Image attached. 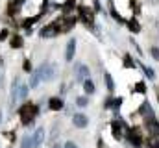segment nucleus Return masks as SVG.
<instances>
[{"instance_id": "dca6fc26", "label": "nucleus", "mask_w": 159, "mask_h": 148, "mask_svg": "<svg viewBox=\"0 0 159 148\" xmlns=\"http://www.w3.org/2000/svg\"><path fill=\"white\" fill-rule=\"evenodd\" d=\"M104 80H106L107 91H109V93H113V91H115V83H113V78H111V74H107V72H106V76H104Z\"/></svg>"}, {"instance_id": "aec40b11", "label": "nucleus", "mask_w": 159, "mask_h": 148, "mask_svg": "<svg viewBox=\"0 0 159 148\" xmlns=\"http://www.w3.org/2000/svg\"><path fill=\"white\" fill-rule=\"evenodd\" d=\"M113 135L120 139V122H113Z\"/></svg>"}, {"instance_id": "5701e85b", "label": "nucleus", "mask_w": 159, "mask_h": 148, "mask_svg": "<svg viewBox=\"0 0 159 148\" xmlns=\"http://www.w3.org/2000/svg\"><path fill=\"white\" fill-rule=\"evenodd\" d=\"M63 148H78V145H76L74 141H67V143L63 145Z\"/></svg>"}, {"instance_id": "6ab92c4d", "label": "nucleus", "mask_w": 159, "mask_h": 148, "mask_svg": "<svg viewBox=\"0 0 159 148\" xmlns=\"http://www.w3.org/2000/svg\"><path fill=\"white\" fill-rule=\"evenodd\" d=\"M143 72L146 74V76H148L150 80H156V72H154V71H152L150 67H146V65H143Z\"/></svg>"}, {"instance_id": "39448f33", "label": "nucleus", "mask_w": 159, "mask_h": 148, "mask_svg": "<svg viewBox=\"0 0 159 148\" xmlns=\"http://www.w3.org/2000/svg\"><path fill=\"white\" fill-rule=\"evenodd\" d=\"M89 78H91V71H89V67H87V65H83V63L78 65V67H76V80L83 83V81H85V80H89Z\"/></svg>"}, {"instance_id": "423d86ee", "label": "nucleus", "mask_w": 159, "mask_h": 148, "mask_svg": "<svg viewBox=\"0 0 159 148\" xmlns=\"http://www.w3.org/2000/svg\"><path fill=\"white\" fill-rule=\"evenodd\" d=\"M32 141H34V148H41V145L44 143V128H37L34 132Z\"/></svg>"}, {"instance_id": "20e7f679", "label": "nucleus", "mask_w": 159, "mask_h": 148, "mask_svg": "<svg viewBox=\"0 0 159 148\" xmlns=\"http://www.w3.org/2000/svg\"><path fill=\"white\" fill-rule=\"evenodd\" d=\"M22 120H24V124H30L32 120H34V117H35V113H37V109H35V106H24L22 108Z\"/></svg>"}, {"instance_id": "412c9836", "label": "nucleus", "mask_w": 159, "mask_h": 148, "mask_svg": "<svg viewBox=\"0 0 159 148\" xmlns=\"http://www.w3.org/2000/svg\"><path fill=\"white\" fill-rule=\"evenodd\" d=\"M150 54H152V58H154L156 61H159V46H152V48H150Z\"/></svg>"}, {"instance_id": "ddd939ff", "label": "nucleus", "mask_w": 159, "mask_h": 148, "mask_svg": "<svg viewBox=\"0 0 159 148\" xmlns=\"http://www.w3.org/2000/svg\"><path fill=\"white\" fill-rule=\"evenodd\" d=\"M57 34V28H56V24H50V26H44L43 30H41V37H52Z\"/></svg>"}, {"instance_id": "bb28decb", "label": "nucleus", "mask_w": 159, "mask_h": 148, "mask_svg": "<svg viewBox=\"0 0 159 148\" xmlns=\"http://www.w3.org/2000/svg\"><path fill=\"white\" fill-rule=\"evenodd\" d=\"M157 102H159V91H157Z\"/></svg>"}, {"instance_id": "a211bd4d", "label": "nucleus", "mask_w": 159, "mask_h": 148, "mask_svg": "<svg viewBox=\"0 0 159 148\" xmlns=\"http://www.w3.org/2000/svg\"><path fill=\"white\" fill-rule=\"evenodd\" d=\"M87 104H89L87 96H78V98H76V106H78V108H87Z\"/></svg>"}, {"instance_id": "f03ea898", "label": "nucleus", "mask_w": 159, "mask_h": 148, "mask_svg": "<svg viewBox=\"0 0 159 148\" xmlns=\"http://www.w3.org/2000/svg\"><path fill=\"white\" fill-rule=\"evenodd\" d=\"M72 124L78 128V130H83L89 126V117L85 113H74L72 115Z\"/></svg>"}, {"instance_id": "f257e3e1", "label": "nucleus", "mask_w": 159, "mask_h": 148, "mask_svg": "<svg viewBox=\"0 0 159 148\" xmlns=\"http://www.w3.org/2000/svg\"><path fill=\"white\" fill-rule=\"evenodd\" d=\"M37 74L43 81H54L56 80V74H57V69L54 63H43L39 69H37Z\"/></svg>"}, {"instance_id": "1a4fd4ad", "label": "nucleus", "mask_w": 159, "mask_h": 148, "mask_svg": "<svg viewBox=\"0 0 159 148\" xmlns=\"http://www.w3.org/2000/svg\"><path fill=\"white\" fill-rule=\"evenodd\" d=\"M141 115H143V117H144L146 120H148V118H154V117H156V115H154V109H152V106H150L148 102H144V104L141 106Z\"/></svg>"}, {"instance_id": "9d476101", "label": "nucleus", "mask_w": 159, "mask_h": 148, "mask_svg": "<svg viewBox=\"0 0 159 148\" xmlns=\"http://www.w3.org/2000/svg\"><path fill=\"white\" fill-rule=\"evenodd\" d=\"M146 128L150 130V133H152V135H159V122L156 120V117L146 120Z\"/></svg>"}, {"instance_id": "7ed1b4c3", "label": "nucleus", "mask_w": 159, "mask_h": 148, "mask_svg": "<svg viewBox=\"0 0 159 148\" xmlns=\"http://www.w3.org/2000/svg\"><path fill=\"white\" fill-rule=\"evenodd\" d=\"M74 54H76V39L70 37L69 43H67V50H65V61L70 63V61L74 59Z\"/></svg>"}, {"instance_id": "393cba45", "label": "nucleus", "mask_w": 159, "mask_h": 148, "mask_svg": "<svg viewBox=\"0 0 159 148\" xmlns=\"http://www.w3.org/2000/svg\"><path fill=\"white\" fill-rule=\"evenodd\" d=\"M52 148H63V146H61L59 143H56V145H54V146H52Z\"/></svg>"}, {"instance_id": "b1692460", "label": "nucleus", "mask_w": 159, "mask_h": 148, "mask_svg": "<svg viewBox=\"0 0 159 148\" xmlns=\"http://www.w3.org/2000/svg\"><path fill=\"white\" fill-rule=\"evenodd\" d=\"M20 44H22L20 37H15V39H13V46H20Z\"/></svg>"}, {"instance_id": "0eeeda50", "label": "nucleus", "mask_w": 159, "mask_h": 148, "mask_svg": "<svg viewBox=\"0 0 159 148\" xmlns=\"http://www.w3.org/2000/svg\"><path fill=\"white\" fill-rule=\"evenodd\" d=\"M19 78H15L13 80V85H11V100H9V104L11 106H15V102L19 100Z\"/></svg>"}, {"instance_id": "9b49d317", "label": "nucleus", "mask_w": 159, "mask_h": 148, "mask_svg": "<svg viewBox=\"0 0 159 148\" xmlns=\"http://www.w3.org/2000/svg\"><path fill=\"white\" fill-rule=\"evenodd\" d=\"M48 106H50V109L52 111H59V109H63V100L57 98V96H54V98H50Z\"/></svg>"}, {"instance_id": "a878e982", "label": "nucleus", "mask_w": 159, "mask_h": 148, "mask_svg": "<svg viewBox=\"0 0 159 148\" xmlns=\"http://www.w3.org/2000/svg\"><path fill=\"white\" fill-rule=\"evenodd\" d=\"M0 126H2V111H0Z\"/></svg>"}, {"instance_id": "f8f14e48", "label": "nucleus", "mask_w": 159, "mask_h": 148, "mask_svg": "<svg viewBox=\"0 0 159 148\" xmlns=\"http://www.w3.org/2000/svg\"><path fill=\"white\" fill-rule=\"evenodd\" d=\"M83 91H85V95H94V91H96V87H94V81L89 78V80H85L83 83Z\"/></svg>"}, {"instance_id": "4468645a", "label": "nucleus", "mask_w": 159, "mask_h": 148, "mask_svg": "<svg viewBox=\"0 0 159 148\" xmlns=\"http://www.w3.org/2000/svg\"><path fill=\"white\" fill-rule=\"evenodd\" d=\"M28 93H30V85L20 83L19 85V100H26L28 98Z\"/></svg>"}, {"instance_id": "f3484780", "label": "nucleus", "mask_w": 159, "mask_h": 148, "mask_svg": "<svg viewBox=\"0 0 159 148\" xmlns=\"http://www.w3.org/2000/svg\"><path fill=\"white\" fill-rule=\"evenodd\" d=\"M39 81H41V78H39V74H37V71L32 74V78H30V87L32 89H35L37 85H39Z\"/></svg>"}, {"instance_id": "6e6552de", "label": "nucleus", "mask_w": 159, "mask_h": 148, "mask_svg": "<svg viewBox=\"0 0 159 148\" xmlns=\"http://www.w3.org/2000/svg\"><path fill=\"white\" fill-rule=\"evenodd\" d=\"M128 141H129L133 146H141V145H143V139H141V135H139L135 130H131V132L128 133Z\"/></svg>"}, {"instance_id": "2eb2a0df", "label": "nucleus", "mask_w": 159, "mask_h": 148, "mask_svg": "<svg viewBox=\"0 0 159 148\" xmlns=\"http://www.w3.org/2000/svg\"><path fill=\"white\" fill-rule=\"evenodd\" d=\"M20 148H34L32 135H24V137H22V141H20Z\"/></svg>"}, {"instance_id": "4be33fe9", "label": "nucleus", "mask_w": 159, "mask_h": 148, "mask_svg": "<svg viewBox=\"0 0 159 148\" xmlns=\"http://www.w3.org/2000/svg\"><path fill=\"white\" fill-rule=\"evenodd\" d=\"M135 89H137V91H139V93H146V85H144V83H143V81H139V83H137V85H135Z\"/></svg>"}]
</instances>
